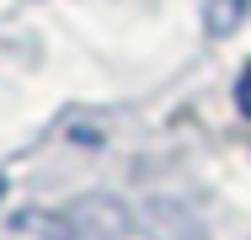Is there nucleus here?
<instances>
[{
	"instance_id": "nucleus-1",
	"label": "nucleus",
	"mask_w": 251,
	"mask_h": 240,
	"mask_svg": "<svg viewBox=\"0 0 251 240\" xmlns=\"http://www.w3.org/2000/svg\"><path fill=\"white\" fill-rule=\"evenodd\" d=\"M0 240H80V230L64 219V214H43V208H27V214H16Z\"/></svg>"
},
{
	"instance_id": "nucleus-2",
	"label": "nucleus",
	"mask_w": 251,
	"mask_h": 240,
	"mask_svg": "<svg viewBox=\"0 0 251 240\" xmlns=\"http://www.w3.org/2000/svg\"><path fill=\"white\" fill-rule=\"evenodd\" d=\"M203 5V27H208V38H230L241 22H246L251 0H198Z\"/></svg>"
},
{
	"instance_id": "nucleus-3",
	"label": "nucleus",
	"mask_w": 251,
	"mask_h": 240,
	"mask_svg": "<svg viewBox=\"0 0 251 240\" xmlns=\"http://www.w3.org/2000/svg\"><path fill=\"white\" fill-rule=\"evenodd\" d=\"M235 107H241V112L251 118V64L241 70V80H235Z\"/></svg>"
},
{
	"instance_id": "nucleus-4",
	"label": "nucleus",
	"mask_w": 251,
	"mask_h": 240,
	"mask_svg": "<svg viewBox=\"0 0 251 240\" xmlns=\"http://www.w3.org/2000/svg\"><path fill=\"white\" fill-rule=\"evenodd\" d=\"M0 203H5V176H0Z\"/></svg>"
}]
</instances>
